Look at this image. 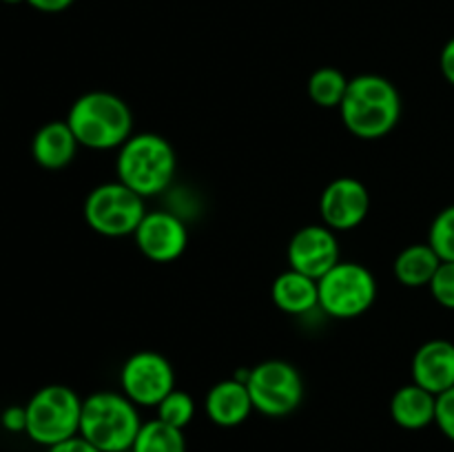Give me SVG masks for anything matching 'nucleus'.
<instances>
[{
	"instance_id": "1",
	"label": "nucleus",
	"mask_w": 454,
	"mask_h": 452,
	"mask_svg": "<svg viewBox=\"0 0 454 452\" xmlns=\"http://www.w3.org/2000/svg\"><path fill=\"white\" fill-rule=\"evenodd\" d=\"M402 96L388 78L377 74L355 75L340 105L344 127L359 140L386 137L402 120Z\"/></svg>"
},
{
	"instance_id": "2",
	"label": "nucleus",
	"mask_w": 454,
	"mask_h": 452,
	"mask_svg": "<svg viewBox=\"0 0 454 452\" xmlns=\"http://www.w3.org/2000/svg\"><path fill=\"white\" fill-rule=\"evenodd\" d=\"M176 149L160 133H133L118 149V180L145 199L164 193L176 180Z\"/></svg>"
},
{
	"instance_id": "3",
	"label": "nucleus",
	"mask_w": 454,
	"mask_h": 452,
	"mask_svg": "<svg viewBox=\"0 0 454 452\" xmlns=\"http://www.w3.org/2000/svg\"><path fill=\"white\" fill-rule=\"evenodd\" d=\"M67 124L80 146L93 151L120 149L133 136V113L127 102L111 91L82 93L71 105Z\"/></svg>"
},
{
	"instance_id": "4",
	"label": "nucleus",
	"mask_w": 454,
	"mask_h": 452,
	"mask_svg": "<svg viewBox=\"0 0 454 452\" xmlns=\"http://www.w3.org/2000/svg\"><path fill=\"white\" fill-rule=\"evenodd\" d=\"M142 424L140 408L127 394L100 390L82 399L80 437L100 452L131 450Z\"/></svg>"
},
{
	"instance_id": "5",
	"label": "nucleus",
	"mask_w": 454,
	"mask_h": 452,
	"mask_svg": "<svg viewBox=\"0 0 454 452\" xmlns=\"http://www.w3.org/2000/svg\"><path fill=\"white\" fill-rule=\"evenodd\" d=\"M27 430L25 434L34 443L51 448L80 434L82 399L74 388L65 384H49L35 390L25 403Z\"/></svg>"
},
{
	"instance_id": "6",
	"label": "nucleus",
	"mask_w": 454,
	"mask_h": 452,
	"mask_svg": "<svg viewBox=\"0 0 454 452\" xmlns=\"http://www.w3.org/2000/svg\"><path fill=\"white\" fill-rule=\"evenodd\" d=\"M319 308L333 319H355L377 300V279L359 261H340L317 279Z\"/></svg>"
},
{
	"instance_id": "7",
	"label": "nucleus",
	"mask_w": 454,
	"mask_h": 452,
	"mask_svg": "<svg viewBox=\"0 0 454 452\" xmlns=\"http://www.w3.org/2000/svg\"><path fill=\"white\" fill-rule=\"evenodd\" d=\"M145 215V198L120 180L93 186L84 199V220L105 238L133 235Z\"/></svg>"
},
{
	"instance_id": "8",
	"label": "nucleus",
	"mask_w": 454,
	"mask_h": 452,
	"mask_svg": "<svg viewBox=\"0 0 454 452\" xmlns=\"http://www.w3.org/2000/svg\"><path fill=\"white\" fill-rule=\"evenodd\" d=\"M248 393L253 408L264 417H288L304 401V379L293 363L266 359L248 370Z\"/></svg>"
},
{
	"instance_id": "9",
	"label": "nucleus",
	"mask_w": 454,
	"mask_h": 452,
	"mask_svg": "<svg viewBox=\"0 0 454 452\" xmlns=\"http://www.w3.org/2000/svg\"><path fill=\"white\" fill-rule=\"evenodd\" d=\"M120 388L137 408H155L176 388V370L158 350H137L120 368Z\"/></svg>"
},
{
	"instance_id": "10",
	"label": "nucleus",
	"mask_w": 454,
	"mask_h": 452,
	"mask_svg": "<svg viewBox=\"0 0 454 452\" xmlns=\"http://www.w3.org/2000/svg\"><path fill=\"white\" fill-rule=\"evenodd\" d=\"M133 238L137 251L158 264L180 260L189 246V229L184 220L171 211H146Z\"/></svg>"
},
{
	"instance_id": "11",
	"label": "nucleus",
	"mask_w": 454,
	"mask_h": 452,
	"mask_svg": "<svg viewBox=\"0 0 454 452\" xmlns=\"http://www.w3.org/2000/svg\"><path fill=\"white\" fill-rule=\"evenodd\" d=\"M319 213L324 224L335 233L357 229L371 213V191L357 177H335L322 191Z\"/></svg>"
},
{
	"instance_id": "12",
	"label": "nucleus",
	"mask_w": 454,
	"mask_h": 452,
	"mask_svg": "<svg viewBox=\"0 0 454 452\" xmlns=\"http://www.w3.org/2000/svg\"><path fill=\"white\" fill-rule=\"evenodd\" d=\"M288 269L319 279L340 264V239L326 224L301 226L286 248Z\"/></svg>"
},
{
	"instance_id": "13",
	"label": "nucleus",
	"mask_w": 454,
	"mask_h": 452,
	"mask_svg": "<svg viewBox=\"0 0 454 452\" xmlns=\"http://www.w3.org/2000/svg\"><path fill=\"white\" fill-rule=\"evenodd\" d=\"M412 381L433 394L454 386V344L450 339H430L412 355Z\"/></svg>"
},
{
	"instance_id": "14",
	"label": "nucleus",
	"mask_w": 454,
	"mask_h": 452,
	"mask_svg": "<svg viewBox=\"0 0 454 452\" xmlns=\"http://www.w3.org/2000/svg\"><path fill=\"white\" fill-rule=\"evenodd\" d=\"M253 410L255 408L248 386L235 377L213 384L204 397V412L220 428H238L251 417Z\"/></svg>"
},
{
	"instance_id": "15",
	"label": "nucleus",
	"mask_w": 454,
	"mask_h": 452,
	"mask_svg": "<svg viewBox=\"0 0 454 452\" xmlns=\"http://www.w3.org/2000/svg\"><path fill=\"white\" fill-rule=\"evenodd\" d=\"M78 146V140L67 120H51L35 131L31 140V155L38 167L47 171H60L74 162Z\"/></svg>"
},
{
	"instance_id": "16",
	"label": "nucleus",
	"mask_w": 454,
	"mask_h": 452,
	"mask_svg": "<svg viewBox=\"0 0 454 452\" xmlns=\"http://www.w3.org/2000/svg\"><path fill=\"white\" fill-rule=\"evenodd\" d=\"M390 417L403 430L428 428L437 417V394L411 381L395 390L390 399Z\"/></svg>"
},
{
	"instance_id": "17",
	"label": "nucleus",
	"mask_w": 454,
	"mask_h": 452,
	"mask_svg": "<svg viewBox=\"0 0 454 452\" xmlns=\"http://www.w3.org/2000/svg\"><path fill=\"white\" fill-rule=\"evenodd\" d=\"M270 300L282 313L306 315L319 308L317 279L288 269L273 279Z\"/></svg>"
},
{
	"instance_id": "18",
	"label": "nucleus",
	"mask_w": 454,
	"mask_h": 452,
	"mask_svg": "<svg viewBox=\"0 0 454 452\" xmlns=\"http://www.w3.org/2000/svg\"><path fill=\"white\" fill-rule=\"evenodd\" d=\"M442 266V260L434 253V248L428 242L411 244L403 248L397 257H395V277L402 286L408 288H421L430 286L434 273Z\"/></svg>"
},
{
	"instance_id": "19",
	"label": "nucleus",
	"mask_w": 454,
	"mask_h": 452,
	"mask_svg": "<svg viewBox=\"0 0 454 452\" xmlns=\"http://www.w3.org/2000/svg\"><path fill=\"white\" fill-rule=\"evenodd\" d=\"M131 452H186L184 430L173 428L155 417L142 424Z\"/></svg>"
},
{
	"instance_id": "20",
	"label": "nucleus",
	"mask_w": 454,
	"mask_h": 452,
	"mask_svg": "<svg viewBox=\"0 0 454 452\" xmlns=\"http://www.w3.org/2000/svg\"><path fill=\"white\" fill-rule=\"evenodd\" d=\"M350 80L335 66H322L309 78V97L322 109H340Z\"/></svg>"
},
{
	"instance_id": "21",
	"label": "nucleus",
	"mask_w": 454,
	"mask_h": 452,
	"mask_svg": "<svg viewBox=\"0 0 454 452\" xmlns=\"http://www.w3.org/2000/svg\"><path fill=\"white\" fill-rule=\"evenodd\" d=\"M155 410H158L160 421L173 425V428L184 430L195 417V401L186 390L173 388L171 393L155 406Z\"/></svg>"
},
{
	"instance_id": "22",
	"label": "nucleus",
	"mask_w": 454,
	"mask_h": 452,
	"mask_svg": "<svg viewBox=\"0 0 454 452\" xmlns=\"http://www.w3.org/2000/svg\"><path fill=\"white\" fill-rule=\"evenodd\" d=\"M428 244L442 261H454V204L442 208L428 229Z\"/></svg>"
},
{
	"instance_id": "23",
	"label": "nucleus",
	"mask_w": 454,
	"mask_h": 452,
	"mask_svg": "<svg viewBox=\"0 0 454 452\" xmlns=\"http://www.w3.org/2000/svg\"><path fill=\"white\" fill-rule=\"evenodd\" d=\"M428 288L439 306L454 310V261H442Z\"/></svg>"
},
{
	"instance_id": "24",
	"label": "nucleus",
	"mask_w": 454,
	"mask_h": 452,
	"mask_svg": "<svg viewBox=\"0 0 454 452\" xmlns=\"http://www.w3.org/2000/svg\"><path fill=\"white\" fill-rule=\"evenodd\" d=\"M434 425L442 430L446 439L454 443V386L446 393L437 394V417H434Z\"/></svg>"
},
{
	"instance_id": "25",
	"label": "nucleus",
	"mask_w": 454,
	"mask_h": 452,
	"mask_svg": "<svg viewBox=\"0 0 454 452\" xmlns=\"http://www.w3.org/2000/svg\"><path fill=\"white\" fill-rule=\"evenodd\" d=\"M0 424L7 433H25L27 430V410L25 406H9L0 415Z\"/></svg>"
},
{
	"instance_id": "26",
	"label": "nucleus",
	"mask_w": 454,
	"mask_h": 452,
	"mask_svg": "<svg viewBox=\"0 0 454 452\" xmlns=\"http://www.w3.org/2000/svg\"><path fill=\"white\" fill-rule=\"evenodd\" d=\"M47 452H100V450L78 434V437H71L67 439V441L47 448Z\"/></svg>"
},
{
	"instance_id": "27",
	"label": "nucleus",
	"mask_w": 454,
	"mask_h": 452,
	"mask_svg": "<svg viewBox=\"0 0 454 452\" xmlns=\"http://www.w3.org/2000/svg\"><path fill=\"white\" fill-rule=\"evenodd\" d=\"M439 66H442V75L454 87V38L448 40L439 56Z\"/></svg>"
},
{
	"instance_id": "28",
	"label": "nucleus",
	"mask_w": 454,
	"mask_h": 452,
	"mask_svg": "<svg viewBox=\"0 0 454 452\" xmlns=\"http://www.w3.org/2000/svg\"><path fill=\"white\" fill-rule=\"evenodd\" d=\"M75 0H27V4L35 9V12L43 13H60L65 9H69Z\"/></svg>"
},
{
	"instance_id": "29",
	"label": "nucleus",
	"mask_w": 454,
	"mask_h": 452,
	"mask_svg": "<svg viewBox=\"0 0 454 452\" xmlns=\"http://www.w3.org/2000/svg\"><path fill=\"white\" fill-rule=\"evenodd\" d=\"M3 3H7V4H20V3H27V0H3Z\"/></svg>"
},
{
	"instance_id": "30",
	"label": "nucleus",
	"mask_w": 454,
	"mask_h": 452,
	"mask_svg": "<svg viewBox=\"0 0 454 452\" xmlns=\"http://www.w3.org/2000/svg\"><path fill=\"white\" fill-rule=\"evenodd\" d=\"M124 452H131V450H124Z\"/></svg>"
}]
</instances>
